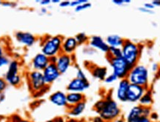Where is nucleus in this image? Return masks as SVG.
Returning a JSON list of instances; mask_svg holds the SVG:
<instances>
[{
    "instance_id": "1",
    "label": "nucleus",
    "mask_w": 160,
    "mask_h": 122,
    "mask_svg": "<svg viewBox=\"0 0 160 122\" xmlns=\"http://www.w3.org/2000/svg\"><path fill=\"white\" fill-rule=\"evenodd\" d=\"M94 110L104 121L113 122L121 115L119 105L111 95L98 101L94 105Z\"/></svg>"
},
{
    "instance_id": "2",
    "label": "nucleus",
    "mask_w": 160,
    "mask_h": 122,
    "mask_svg": "<svg viewBox=\"0 0 160 122\" xmlns=\"http://www.w3.org/2000/svg\"><path fill=\"white\" fill-rule=\"evenodd\" d=\"M26 76L30 90L33 93L34 97L37 96L38 94L42 95L48 90L49 86L46 85L43 74L41 71L32 70L28 72Z\"/></svg>"
},
{
    "instance_id": "3",
    "label": "nucleus",
    "mask_w": 160,
    "mask_h": 122,
    "mask_svg": "<svg viewBox=\"0 0 160 122\" xmlns=\"http://www.w3.org/2000/svg\"><path fill=\"white\" fill-rule=\"evenodd\" d=\"M122 57L125 60L130 67H132L139 62L141 55V45L130 39H125V43L121 47Z\"/></svg>"
},
{
    "instance_id": "4",
    "label": "nucleus",
    "mask_w": 160,
    "mask_h": 122,
    "mask_svg": "<svg viewBox=\"0 0 160 122\" xmlns=\"http://www.w3.org/2000/svg\"><path fill=\"white\" fill-rule=\"evenodd\" d=\"M63 39L64 38L59 35L46 36L42 41V53L49 58L57 56L62 53Z\"/></svg>"
},
{
    "instance_id": "5",
    "label": "nucleus",
    "mask_w": 160,
    "mask_h": 122,
    "mask_svg": "<svg viewBox=\"0 0 160 122\" xmlns=\"http://www.w3.org/2000/svg\"><path fill=\"white\" fill-rule=\"evenodd\" d=\"M127 79L133 85L142 86L148 89L149 71L148 67L143 65L137 64L131 67Z\"/></svg>"
},
{
    "instance_id": "6",
    "label": "nucleus",
    "mask_w": 160,
    "mask_h": 122,
    "mask_svg": "<svg viewBox=\"0 0 160 122\" xmlns=\"http://www.w3.org/2000/svg\"><path fill=\"white\" fill-rule=\"evenodd\" d=\"M20 63L17 59L11 60L8 66L7 71L5 74V80L7 84L18 87L22 83V76L19 73Z\"/></svg>"
},
{
    "instance_id": "7",
    "label": "nucleus",
    "mask_w": 160,
    "mask_h": 122,
    "mask_svg": "<svg viewBox=\"0 0 160 122\" xmlns=\"http://www.w3.org/2000/svg\"><path fill=\"white\" fill-rule=\"evenodd\" d=\"M112 69V73L118 78V79H126L131 67L125 61L122 57L108 58Z\"/></svg>"
},
{
    "instance_id": "8",
    "label": "nucleus",
    "mask_w": 160,
    "mask_h": 122,
    "mask_svg": "<svg viewBox=\"0 0 160 122\" xmlns=\"http://www.w3.org/2000/svg\"><path fill=\"white\" fill-rule=\"evenodd\" d=\"M148 88L142 86L130 84L127 93V102L137 103L139 102L140 99L142 97L144 93L147 90Z\"/></svg>"
},
{
    "instance_id": "9",
    "label": "nucleus",
    "mask_w": 160,
    "mask_h": 122,
    "mask_svg": "<svg viewBox=\"0 0 160 122\" xmlns=\"http://www.w3.org/2000/svg\"><path fill=\"white\" fill-rule=\"evenodd\" d=\"M73 55H68V54L61 53L57 56V59L56 61V66H57L58 71L62 74L67 73L68 71L71 67L73 63Z\"/></svg>"
},
{
    "instance_id": "10",
    "label": "nucleus",
    "mask_w": 160,
    "mask_h": 122,
    "mask_svg": "<svg viewBox=\"0 0 160 122\" xmlns=\"http://www.w3.org/2000/svg\"><path fill=\"white\" fill-rule=\"evenodd\" d=\"M43 74L46 85L50 86L54 83L61 76V73L58 71L56 64L50 63L42 72Z\"/></svg>"
},
{
    "instance_id": "11",
    "label": "nucleus",
    "mask_w": 160,
    "mask_h": 122,
    "mask_svg": "<svg viewBox=\"0 0 160 122\" xmlns=\"http://www.w3.org/2000/svg\"><path fill=\"white\" fill-rule=\"evenodd\" d=\"M89 87L90 83L88 80L80 79L75 77L69 81L66 89L68 92L83 93V92L87 90Z\"/></svg>"
},
{
    "instance_id": "12",
    "label": "nucleus",
    "mask_w": 160,
    "mask_h": 122,
    "mask_svg": "<svg viewBox=\"0 0 160 122\" xmlns=\"http://www.w3.org/2000/svg\"><path fill=\"white\" fill-rule=\"evenodd\" d=\"M15 39L18 43L26 47H32L37 41V37L30 32L18 31L15 33Z\"/></svg>"
},
{
    "instance_id": "13",
    "label": "nucleus",
    "mask_w": 160,
    "mask_h": 122,
    "mask_svg": "<svg viewBox=\"0 0 160 122\" xmlns=\"http://www.w3.org/2000/svg\"><path fill=\"white\" fill-rule=\"evenodd\" d=\"M50 63V58L41 52L37 53L33 57L31 60V67L33 71L42 72Z\"/></svg>"
},
{
    "instance_id": "14",
    "label": "nucleus",
    "mask_w": 160,
    "mask_h": 122,
    "mask_svg": "<svg viewBox=\"0 0 160 122\" xmlns=\"http://www.w3.org/2000/svg\"><path fill=\"white\" fill-rule=\"evenodd\" d=\"M88 45L90 47H93L96 51H100L102 53L108 54L109 51L110 47L108 45L105 39L100 36H92L89 38Z\"/></svg>"
},
{
    "instance_id": "15",
    "label": "nucleus",
    "mask_w": 160,
    "mask_h": 122,
    "mask_svg": "<svg viewBox=\"0 0 160 122\" xmlns=\"http://www.w3.org/2000/svg\"><path fill=\"white\" fill-rule=\"evenodd\" d=\"M128 80L126 79H120L116 90V97L121 102H127V93L130 85Z\"/></svg>"
},
{
    "instance_id": "16",
    "label": "nucleus",
    "mask_w": 160,
    "mask_h": 122,
    "mask_svg": "<svg viewBox=\"0 0 160 122\" xmlns=\"http://www.w3.org/2000/svg\"><path fill=\"white\" fill-rule=\"evenodd\" d=\"M78 45L77 40L74 37H69L64 38L62 45V53L68 54V55H73L76 50L77 49Z\"/></svg>"
},
{
    "instance_id": "17",
    "label": "nucleus",
    "mask_w": 160,
    "mask_h": 122,
    "mask_svg": "<svg viewBox=\"0 0 160 122\" xmlns=\"http://www.w3.org/2000/svg\"><path fill=\"white\" fill-rule=\"evenodd\" d=\"M49 101L53 105L59 107H68L67 94L61 90L56 91L50 95Z\"/></svg>"
},
{
    "instance_id": "18",
    "label": "nucleus",
    "mask_w": 160,
    "mask_h": 122,
    "mask_svg": "<svg viewBox=\"0 0 160 122\" xmlns=\"http://www.w3.org/2000/svg\"><path fill=\"white\" fill-rule=\"evenodd\" d=\"M125 39L117 34L108 35L105 39V41L110 47H119L121 48L125 43Z\"/></svg>"
},
{
    "instance_id": "19",
    "label": "nucleus",
    "mask_w": 160,
    "mask_h": 122,
    "mask_svg": "<svg viewBox=\"0 0 160 122\" xmlns=\"http://www.w3.org/2000/svg\"><path fill=\"white\" fill-rule=\"evenodd\" d=\"M84 101H85V96L83 93L74 92H68L67 93L68 107L76 105Z\"/></svg>"
},
{
    "instance_id": "20",
    "label": "nucleus",
    "mask_w": 160,
    "mask_h": 122,
    "mask_svg": "<svg viewBox=\"0 0 160 122\" xmlns=\"http://www.w3.org/2000/svg\"><path fill=\"white\" fill-rule=\"evenodd\" d=\"M86 108V101H82L77 105L68 107V114L71 118H77L79 117L85 110Z\"/></svg>"
},
{
    "instance_id": "21",
    "label": "nucleus",
    "mask_w": 160,
    "mask_h": 122,
    "mask_svg": "<svg viewBox=\"0 0 160 122\" xmlns=\"http://www.w3.org/2000/svg\"><path fill=\"white\" fill-rule=\"evenodd\" d=\"M91 74L94 79L104 81L108 76V69L103 66H93L91 69Z\"/></svg>"
},
{
    "instance_id": "22",
    "label": "nucleus",
    "mask_w": 160,
    "mask_h": 122,
    "mask_svg": "<svg viewBox=\"0 0 160 122\" xmlns=\"http://www.w3.org/2000/svg\"><path fill=\"white\" fill-rule=\"evenodd\" d=\"M139 105L142 107H148L153 103V96H152V92L151 90L148 89L144 93L142 97L141 98L139 101Z\"/></svg>"
},
{
    "instance_id": "23",
    "label": "nucleus",
    "mask_w": 160,
    "mask_h": 122,
    "mask_svg": "<svg viewBox=\"0 0 160 122\" xmlns=\"http://www.w3.org/2000/svg\"><path fill=\"white\" fill-rule=\"evenodd\" d=\"M74 37L76 40H77L78 45H85V44L88 43L89 38H90L88 37V36L85 33H84V32H81V33H77Z\"/></svg>"
},
{
    "instance_id": "24",
    "label": "nucleus",
    "mask_w": 160,
    "mask_h": 122,
    "mask_svg": "<svg viewBox=\"0 0 160 122\" xmlns=\"http://www.w3.org/2000/svg\"><path fill=\"white\" fill-rule=\"evenodd\" d=\"M107 56L108 58L122 57V49L119 47H110Z\"/></svg>"
},
{
    "instance_id": "25",
    "label": "nucleus",
    "mask_w": 160,
    "mask_h": 122,
    "mask_svg": "<svg viewBox=\"0 0 160 122\" xmlns=\"http://www.w3.org/2000/svg\"><path fill=\"white\" fill-rule=\"evenodd\" d=\"M75 68H76V77L80 79L88 80L87 76H86L85 73L83 71V70L82 69L81 67H79L78 65H76Z\"/></svg>"
},
{
    "instance_id": "26",
    "label": "nucleus",
    "mask_w": 160,
    "mask_h": 122,
    "mask_svg": "<svg viewBox=\"0 0 160 122\" xmlns=\"http://www.w3.org/2000/svg\"><path fill=\"white\" fill-rule=\"evenodd\" d=\"M91 6H92V4L90 2L87 1L86 2L82 4V5H80L79 6H77V7H74V10L76 12L83 11H85V10H87V9L91 8Z\"/></svg>"
},
{
    "instance_id": "27",
    "label": "nucleus",
    "mask_w": 160,
    "mask_h": 122,
    "mask_svg": "<svg viewBox=\"0 0 160 122\" xmlns=\"http://www.w3.org/2000/svg\"><path fill=\"white\" fill-rule=\"evenodd\" d=\"M83 54L84 55L88 56H93L95 53H97V51L93 48V47H90V46H86L82 50Z\"/></svg>"
},
{
    "instance_id": "28",
    "label": "nucleus",
    "mask_w": 160,
    "mask_h": 122,
    "mask_svg": "<svg viewBox=\"0 0 160 122\" xmlns=\"http://www.w3.org/2000/svg\"><path fill=\"white\" fill-rule=\"evenodd\" d=\"M126 122H152L149 117L140 116L130 120H126Z\"/></svg>"
},
{
    "instance_id": "29",
    "label": "nucleus",
    "mask_w": 160,
    "mask_h": 122,
    "mask_svg": "<svg viewBox=\"0 0 160 122\" xmlns=\"http://www.w3.org/2000/svg\"><path fill=\"white\" fill-rule=\"evenodd\" d=\"M117 80L118 78L113 73H111L110 74H108V76H106L105 80H104V81H105L106 84H112L115 82V81H117Z\"/></svg>"
},
{
    "instance_id": "30",
    "label": "nucleus",
    "mask_w": 160,
    "mask_h": 122,
    "mask_svg": "<svg viewBox=\"0 0 160 122\" xmlns=\"http://www.w3.org/2000/svg\"><path fill=\"white\" fill-rule=\"evenodd\" d=\"M10 62H11V59L8 56L4 55L3 56L0 58V68L5 67V66H8Z\"/></svg>"
},
{
    "instance_id": "31",
    "label": "nucleus",
    "mask_w": 160,
    "mask_h": 122,
    "mask_svg": "<svg viewBox=\"0 0 160 122\" xmlns=\"http://www.w3.org/2000/svg\"><path fill=\"white\" fill-rule=\"evenodd\" d=\"M12 122H33V121L29 119H22V118L19 117V115H15L12 117Z\"/></svg>"
},
{
    "instance_id": "32",
    "label": "nucleus",
    "mask_w": 160,
    "mask_h": 122,
    "mask_svg": "<svg viewBox=\"0 0 160 122\" xmlns=\"http://www.w3.org/2000/svg\"><path fill=\"white\" fill-rule=\"evenodd\" d=\"M114 5L118 6H122L123 5H127V4H130L131 2L130 0H113L112 1Z\"/></svg>"
},
{
    "instance_id": "33",
    "label": "nucleus",
    "mask_w": 160,
    "mask_h": 122,
    "mask_svg": "<svg viewBox=\"0 0 160 122\" xmlns=\"http://www.w3.org/2000/svg\"><path fill=\"white\" fill-rule=\"evenodd\" d=\"M88 0H73V1H71V5H70V7H77V6L82 5V4L86 2Z\"/></svg>"
},
{
    "instance_id": "34",
    "label": "nucleus",
    "mask_w": 160,
    "mask_h": 122,
    "mask_svg": "<svg viewBox=\"0 0 160 122\" xmlns=\"http://www.w3.org/2000/svg\"><path fill=\"white\" fill-rule=\"evenodd\" d=\"M8 84L6 82L5 79L0 77V93H3V91L5 90V89L7 87Z\"/></svg>"
},
{
    "instance_id": "35",
    "label": "nucleus",
    "mask_w": 160,
    "mask_h": 122,
    "mask_svg": "<svg viewBox=\"0 0 160 122\" xmlns=\"http://www.w3.org/2000/svg\"><path fill=\"white\" fill-rule=\"evenodd\" d=\"M138 10L140 12H142V13H147V14H153V11H150V10L145 8V7H144L143 6H141V7H139Z\"/></svg>"
},
{
    "instance_id": "36",
    "label": "nucleus",
    "mask_w": 160,
    "mask_h": 122,
    "mask_svg": "<svg viewBox=\"0 0 160 122\" xmlns=\"http://www.w3.org/2000/svg\"><path fill=\"white\" fill-rule=\"evenodd\" d=\"M36 2L39 3V5H42V6H46L48 5L51 3V0H36Z\"/></svg>"
},
{
    "instance_id": "37",
    "label": "nucleus",
    "mask_w": 160,
    "mask_h": 122,
    "mask_svg": "<svg viewBox=\"0 0 160 122\" xmlns=\"http://www.w3.org/2000/svg\"><path fill=\"white\" fill-rule=\"evenodd\" d=\"M142 6L144 7H145V8L150 10V11H153V9L155 8V7L151 2H145L143 4Z\"/></svg>"
},
{
    "instance_id": "38",
    "label": "nucleus",
    "mask_w": 160,
    "mask_h": 122,
    "mask_svg": "<svg viewBox=\"0 0 160 122\" xmlns=\"http://www.w3.org/2000/svg\"><path fill=\"white\" fill-rule=\"evenodd\" d=\"M70 5H71V1H61V2L59 4V7H69Z\"/></svg>"
},
{
    "instance_id": "39",
    "label": "nucleus",
    "mask_w": 160,
    "mask_h": 122,
    "mask_svg": "<svg viewBox=\"0 0 160 122\" xmlns=\"http://www.w3.org/2000/svg\"><path fill=\"white\" fill-rule=\"evenodd\" d=\"M2 5H3L4 7H15L16 4L11 2H2Z\"/></svg>"
},
{
    "instance_id": "40",
    "label": "nucleus",
    "mask_w": 160,
    "mask_h": 122,
    "mask_svg": "<svg viewBox=\"0 0 160 122\" xmlns=\"http://www.w3.org/2000/svg\"><path fill=\"white\" fill-rule=\"evenodd\" d=\"M92 122H105V121H104V120L102 119L99 115H97V116L94 117L93 119H92Z\"/></svg>"
},
{
    "instance_id": "41",
    "label": "nucleus",
    "mask_w": 160,
    "mask_h": 122,
    "mask_svg": "<svg viewBox=\"0 0 160 122\" xmlns=\"http://www.w3.org/2000/svg\"><path fill=\"white\" fill-rule=\"evenodd\" d=\"M151 70L153 72H157L158 70H159V65H158V64L153 63L151 65Z\"/></svg>"
},
{
    "instance_id": "42",
    "label": "nucleus",
    "mask_w": 160,
    "mask_h": 122,
    "mask_svg": "<svg viewBox=\"0 0 160 122\" xmlns=\"http://www.w3.org/2000/svg\"><path fill=\"white\" fill-rule=\"evenodd\" d=\"M53 122H66L62 117H57L53 120Z\"/></svg>"
},
{
    "instance_id": "43",
    "label": "nucleus",
    "mask_w": 160,
    "mask_h": 122,
    "mask_svg": "<svg viewBox=\"0 0 160 122\" xmlns=\"http://www.w3.org/2000/svg\"><path fill=\"white\" fill-rule=\"evenodd\" d=\"M151 3L153 4L154 7H160V1L159 0H156V1L151 2Z\"/></svg>"
},
{
    "instance_id": "44",
    "label": "nucleus",
    "mask_w": 160,
    "mask_h": 122,
    "mask_svg": "<svg viewBox=\"0 0 160 122\" xmlns=\"http://www.w3.org/2000/svg\"><path fill=\"white\" fill-rule=\"evenodd\" d=\"M113 122H126V120L122 117H119L118 119H115Z\"/></svg>"
},
{
    "instance_id": "45",
    "label": "nucleus",
    "mask_w": 160,
    "mask_h": 122,
    "mask_svg": "<svg viewBox=\"0 0 160 122\" xmlns=\"http://www.w3.org/2000/svg\"><path fill=\"white\" fill-rule=\"evenodd\" d=\"M40 13L42 14H46L48 13V9L46 8L45 7H42L41 9H40Z\"/></svg>"
},
{
    "instance_id": "46",
    "label": "nucleus",
    "mask_w": 160,
    "mask_h": 122,
    "mask_svg": "<svg viewBox=\"0 0 160 122\" xmlns=\"http://www.w3.org/2000/svg\"><path fill=\"white\" fill-rule=\"evenodd\" d=\"M57 56L51 57V58H50V61H51V63L56 64V61H57Z\"/></svg>"
},
{
    "instance_id": "47",
    "label": "nucleus",
    "mask_w": 160,
    "mask_h": 122,
    "mask_svg": "<svg viewBox=\"0 0 160 122\" xmlns=\"http://www.w3.org/2000/svg\"><path fill=\"white\" fill-rule=\"evenodd\" d=\"M4 56V51H3V47L2 46L1 44H0V58Z\"/></svg>"
},
{
    "instance_id": "48",
    "label": "nucleus",
    "mask_w": 160,
    "mask_h": 122,
    "mask_svg": "<svg viewBox=\"0 0 160 122\" xmlns=\"http://www.w3.org/2000/svg\"><path fill=\"white\" fill-rule=\"evenodd\" d=\"M51 3L53 4H59L61 2V1L60 0H51Z\"/></svg>"
},
{
    "instance_id": "49",
    "label": "nucleus",
    "mask_w": 160,
    "mask_h": 122,
    "mask_svg": "<svg viewBox=\"0 0 160 122\" xmlns=\"http://www.w3.org/2000/svg\"><path fill=\"white\" fill-rule=\"evenodd\" d=\"M66 122H76V121H75V120H74V119H71L68 120V121H66Z\"/></svg>"
},
{
    "instance_id": "50",
    "label": "nucleus",
    "mask_w": 160,
    "mask_h": 122,
    "mask_svg": "<svg viewBox=\"0 0 160 122\" xmlns=\"http://www.w3.org/2000/svg\"><path fill=\"white\" fill-rule=\"evenodd\" d=\"M45 122H53V120H48V121H46Z\"/></svg>"
},
{
    "instance_id": "51",
    "label": "nucleus",
    "mask_w": 160,
    "mask_h": 122,
    "mask_svg": "<svg viewBox=\"0 0 160 122\" xmlns=\"http://www.w3.org/2000/svg\"><path fill=\"white\" fill-rule=\"evenodd\" d=\"M2 2H1V1H0V6L2 5Z\"/></svg>"
},
{
    "instance_id": "52",
    "label": "nucleus",
    "mask_w": 160,
    "mask_h": 122,
    "mask_svg": "<svg viewBox=\"0 0 160 122\" xmlns=\"http://www.w3.org/2000/svg\"><path fill=\"white\" fill-rule=\"evenodd\" d=\"M105 122H108V121H105Z\"/></svg>"
}]
</instances>
